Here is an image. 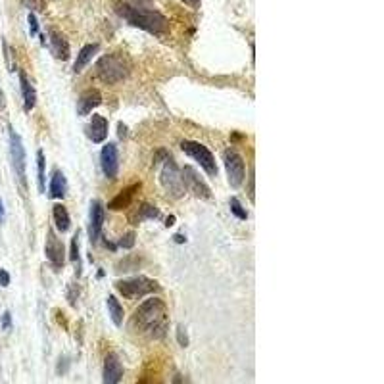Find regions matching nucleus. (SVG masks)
Wrapping results in <instances>:
<instances>
[{
  "label": "nucleus",
  "mask_w": 384,
  "mask_h": 384,
  "mask_svg": "<svg viewBox=\"0 0 384 384\" xmlns=\"http://www.w3.org/2000/svg\"><path fill=\"white\" fill-rule=\"evenodd\" d=\"M223 162H225V169L229 177V185L232 188H240L244 185V177H246V165H244L242 156L234 148H227L223 152Z\"/></svg>",
  "instance_id": "0eeeda50"
},
{
  "label": "nucleus",
  "mask_w": 384,
  "mask_h": 384,
  "mask_svg": "<svg viewBox=\"0 0 384 384\" xmlns=\"http://www.w3.org/2000/svg\"><path fill=\"white\" fill-rule=\"evenodd\" d=\"M181 148H183V152L187 154V156L194 158L198 164L206 169V173H208L209 177L217 175L215 158H213V154H211V150H209L208 146H204V144H200V143H194V141H183V143H181Z\"/></svg>",
  "instance_id": "423d86ee"
},
{
  "label": "nucleus",
  "mask_w": 384,
  "mask_h": 384,
  "mask_svg": "<svg viewBox=\"0 0 384 384\" xmlns=\"http://www.w3.org/2000/svg\"><path fill=\"white\" fill-rule=\"evenodd\" d=\"M164 164H162V173H160V183L164 190L169 194L171 198H183L185 192H187V187H185V181H183V173L179 171L175 160L169 156V152L165 154Z\"/></svg>",
  "instance_id": "7ed1b4c3"
},
{
  "label": "nucleus",
  "mask_w": 384,
  "mask_h": 384,
  "mask_svg": "<svg viewBox=\"0 0 384 384\" xmlns=\"http://www.w3.org/2000/svg\"><path fill=\"white\" fill-rule=\"evenodd\" d=\"M46 258L54 269H62L66 264V248L62 240L54 236V232H48L46 236Z\"/></svg>",
  "instance_id": "9b49d317"
},
{
  "label": "nucleus",
  "mask_w": 384,
  "mask_h": 384,
  "mask_svg": "<svg viewBox=\"0 0 384 384\" xmlns=\"http://www.w3.org/2000/svg\"><path fill=\"white\" fill-rule=\"evenodd\" d=\"M20 85H22V94H23V106H25V111H31L35 108V102H37V90L35 87L29 83V79L25 73H20Z\"/></svg>",
  "instance_id": "dca6fc26"
},
{
  "label": "nucleus",
  "mask_w": 384,
  "mask_h": 384,
  "mask_svg": "<svg viewBox=\"0 0 384 384\" xmlns=\"http://www.w3.org/2000/svg\"><path fill=\"white\" fill-rule=\"evenodd\" d=\"M115 288L121 292V296L129 298H141L146 296L150 292H158L160 290V285L148 279V277H129V279H121L115 283Z\"/></svg>",
  "instance_id": "39448f33"
},
{
  "label": "nucleus",
  "mask_w": 384,
  "mask_h": 384,
  "mask_svg": "<svg viewBox=\"0 0 384 384\" xmlns=\"http://www.w3.org/2000/svg\"><path fill=\"white\" fill-rule=\"evenodd\" d=\"M0 221H4V208H2V202H0Z\"/></svg>",
  "instance_id": "e433bc0d"
},
{
  "label": "nucleus",
  "mask_w": 384,
  "mask_h": 384,
  "mask_svg": "<svg viewBox=\"0 0 384 384\" xmlns=\"http://www.w3.org/2000/svg\"><path fill=\"white\" fill-rule=\"evenodd\" d=\"M102 378L106 384H117L123 378V365L117 353H108L104 359V373Z\"/></svg>",
  "instance_id": "f8f14e48"
},
{
  "label": "nucleus",
  "mask_w": 384,
  "mask_h": 384,
  "mask_svg": "<svg viewBox=\"0 0 384 384\" xmlns=\"http://www.w3.org/2000/svg\"><path fill=\"white\" fill-rule=\"evenodd\" d=\"M106 304H108V311H110V317L111 321H113V325H115V327H121V323H123V307H121V304L117 302V298L110 296Z\"/></svg>",
  "instance_id": "4be33fe9"
},
{
  "label": "nucleus",
  "mask_w": 384,
  "mask_h": 384,
  "mask_svg": "<svg viewBox=\"0 0 384 384\" xmlns=\"http://www.w3.org/2000/svg\"><path fill=\"white\" fill-rule=\"evenodd\" d=\"M29 29H31V35H39V22H37V16L33 12L29 14Z\"/></svg>",
  "instance_id": "cd10ccee"
},
{
  "label": "nucleus",
  "mask_w": 384,
  "mask_h": 384,
  "mask_svg": "<svg viewBox=\"0 0 384 384\" xmlns=\"http://www.w3.org/2000/svg\"><path fill=\"white\" fill-rule=\"evenodd\" d=\"M23 4L29 6L31 10H43L44 8V4L41 2V0H23Z\"/></svg>",
  "instance_id": "c85d7f7f"
},
{
  "label": "nucleus",
  "mask_w": 384,
  "mask_h": 384,
  "mask_svg": "<svg viewBox=\"0 0 384 384\" xmlns=\"http://www.w3.org/2000/svg\"><path fill=\"white\" fill-rule=\"evenodd\" d=\"M44 164H46V160H44V152L43 150H39L37 152V179H39V192H44Z\"/></svg>",
  "instance_id": "5701e85b"
},
{
  "label": "nucleus",
  "mask_w": 384,
  "mask_h": 384,
  "mask_svg": "<svg viewBox=\"0 0 384 384\" xmlns=\"http://www.w3.org/2000/svg\"><path fill=\"white\" fill-rule=\"evenodd\" d=\"M4 110V96H2V90H0V111Z\"/></svg>",
  "instance_id": "c9c22d12"
},
{
  "label": "nucleus",
  "mask_w": 384,
  "mask_h": 384,
  "mask_svg": "<svg viewBox=\"0 0 384 384\" xmlns=\"http://www.w3.org/2000/svg\"><path fill=\"white\" fill-rule=\"evenodd\" d=\"M185 4H188V6H192V8H198L200 6V0H183Z\"/></svg>",
  "instance_id": "72a5a7b5"
},
{
  "label": "nucleus",
  "mask_w": 384,
  "mask_h": 384,
  "mask_svg": "<svg viewBox=\"0 0 384 384\" xmlns=\"http://www.w3.org/2000/svg\"><path fill=\"white\" fill-rule=\"evenodd\" d=\"M115 10L125 22H129L139 29H144V31H148L152 35L169 33V22L160 12L144 8V6H137V4H131V2H121V4H117Z\"/></svg>",
  "instance_id": "f03ea898"
},
{
  "label": "nucleus",
  "mask_w": 384,
  "mask_h": 384,
  "mask_svg": "<svg viewBox=\"0 0 384 384\" xmlns=\"http://www.w3.org/2000/svg\"><path fill=\"white\" fill-rule=\"evenodd\" d=\"M69 250H71V264L75 265L77 273L81 271V260H79V234H75L73 238H71V246H69Z\"/></svg>",
  "instance_id": "b1692460"
},
{
  "label": "nucleus",
  "mask_w": 384,
  "mask_h": 384,
  "mask_svg": "<svg viewBox=\"0 0 384 384\" xmlns=\"http://www.w3.org/2000/svg\"><path fill=\"white\" fill-rule=\"evenodd\" d=\"M230 211H232L238 219H242V221L248 219V213H246V209L242 208V204L238 202V198H230Z\"/></svg>",
  "instance_id": "a878e982"
},
{
  "label": "nucleus",
  "mask_w": 384,
  "mask_h": 384,
  "mask_svg": "<svg viewBox=\"0 0 384 384\" xmlns=\"http://www.w3.org/2000/svg\"><path fill=\"white\" fill-rule=\"evenodd\" d=\"M133 244H135V232H127L119 240L121 248H133Z\"/></svg>",
  "instance_id": "bb28decb"
},
{
  "label": "nucleus",
  "mask_w": 384,
  "mask_h": 384,
  "mask_svg": "<svg viewBox=\"0 0 384 384\" xmlns=\"http://www.w3.org/2000/svg\"><path fill=\"white\" fill-rule=\"evenodd\" d=\"M87 135L88 139L92 141V143H104L106 141V137H108V121L106 117H102V115H92V119L88 123L87 127Z\"/></svg>",
  "instance_id": "4468645a"
},
{
  "label": "nucleus",
  "mask_w": 384,
  "mask_h": 384,
  "mask_svg": "<svg viewBox=\"0 0 384 384\" xmlns=\"http://www.w3.org/2000/svg\"><path fill=\"white\" fill-rule=\"evenodd\" d=\"M175 242H181V244H183V242H185V236H183V234H175Z\"/></svg>",
  "instance_id": "f704fd0d"
},
{
  "label": "nucleus",
  "mask_w": 384,
  "mask_h": 384,
  "mask_svg": "<svg viewBox=\"0 0 384 384\" xmlns=\"http://www.w3.org/2000/svg\"><path fill=\"white\" fill-rule=\"evenodd\" d=\"M183 181H185V187L190 188L192 194L198 196L200 200H213V194H211L209 187L206 185V181L202 179V175L198 173L194 167L187 165L183 169Z\"/></svg>",
  "instance_id": "1a4fd4ad"
},
{
  "label": "nucleus",
  "mask_w": 384,
  "mask_h": 384,
  "mask_svg": "<svg viewBox=\"0 0 384 384\" xmlns=\"http://www.w3.org/2000/svg\"><path fill=\"white\" fill-rule=\"evenodd\" d=\"M66 190H67V183H66V177L60 169H56L52 173V179H50V196L52 198H64L66 196Z\"/></svg>",
  "instance_id": "6ab92c4d"
},
{
  "label": "nucleus",
  "mask_w": 384,
  "mask_h": 384,
  "mask_svg": "<svg viewBox=\"0 0 384 384\" xmlns=\"http://www.w3.org/2000/svg\"><path fill=\"white\" fill-rule=\"evenodd\" d=\"M2 327H4V329H10L12 327V315L8 313V311L2 315Z\"/></svg>",
  "instance_id": "7c9ffc66"
},
{
  "label": "nucleus",
  "mask_w": 384,
  "mask_h": 384,
  "mask_svg": "<svg viewBox=\"0 0 384 384\" xmlns=\"http://www.w3.org/2000/svg\"><path fill=\"white\" fill-rule=\"evenodd\" d=\"M135 327L150 334L152 338H162L167 330V315H165V304L160 298H148L144 304L139 306V309L133 315Z\"/></svg>",
  "instance_id": "f257e3e1"
},
{
  "label": "nucleus",
  "mask_w": 384,
  "mask_h": 384,
  "mask_svg": "<svg viewBox=\"0 0 384 384\" xmlns=\"http://www.w3.org/2000/svg\"><path fill=\"white\" fill-rule=\"evenodd\" d=\"M98 50H100L98 44H87L85 48H81V52H79V56H77V60H75V66H73V71H75V73H81V71L85 69V66L90 62V58L96 54Z\"/></svg>",
  "instance_id": "412c9836"
},
{
  "label": "nucleus",
  "mask_w": 384,
  "mask_h": 384,
  "mask_svg": "<svg viewBox=\"0 0 384 384\" xmlns=\"http://www.w3.org/2000/svg\"><path fill=\"white\" fill-rule=\"evenodd\" d=\"M10 158L16 175L20 179V183L25 187L27 185V181H25V148H23L20 135L16 131H12V129H10Z\"/></svg>",
  "instance_id": "6e6552de"
},
{
  "label": "nucleus",
  "mask_w": 384,
  "mask_h": 384,
  "mask_svg": "<svg viewBox=\"0 0 384 384\" xmlns=\"http://www.w3.org/2000/svg\"><path fill=\"white\" fill-rule=\"evenodd\" d=\"M50 44H52V54H54L58 60L66 62L67 58H69V44H67L66 39L58 33V31H50Z\"/></svg>",
  "instance_id": "f3484780"
},
{
  "label": "nucleus",
  "mask_w": 384,
  "mask_h": 384,
  "mask_svg": "<svg viewBox=\"0 0 384 384\" xmlns=\"http://www.w3.org/2000/svg\"><path fill=\"white\" fill-rule=\"evenodd\" d=\"M96 73L104 83L115 85V83H121L129 77V67L117 56L106 54L96 62Z\"/></svg>",
  "instance_id": "20e7f679"
},
{
  "label": "nucleus",
  "mask_w": 384,
  "mask_h": 384,
  "mask_svg": "<svg viewBox=\"0 0 384 384\" xmlns=\"http://www.w3.org/2000/svg\"><path fill=\"white\" fill-rule=\"evenodd\" d=\"M100 102H102L100 90H96V88H88V90H85V92L81 94L79 102H77V111H79V115H87V113H90V111L98 106Z\"/></svg>",
  "instance_id": "2eb2a0df"
},
{
  "label": "nucleus",
  "mask_w": 384,
  "mask_h": 384,
  "mask_svg": "<svg viewBox=\"0 0 384 384\" xmlns=\"http://www.w3.org/2000/svg\"><path fill=\"white\" fill-rule=\"evenodd\" d=\"M179 342H181V346H187L188 344L187 334H185V329H183V327H179Z\"/></svg>",
  "instance_id": "2f4dec72"
},
{
  "label": "nucleus",
  "mask_w": 384,
  "mask_h": 384,
  "mask_svg": "<svg viewBox=\"0 0 384 384\" xmlns=\"http://www.w3.org/2000/svg\"><path fill=\"white\" fill-rule=\"evenodd\" d=\"M52 217H54L56 229L60 230V232H67V230H69L71 219H69V213H67V209L64 208L62 204H54V208H52Z\"/></svg>",
  "instance_id": "aec40b11"
},
{
  "label": "nucleus",
  "mask_w": 384,
  "mask_h": 384,
  "mask_svg": "<svg viewBox=\"0 0 384 384\" xmlns=\"http://www.w3.org/2000/svg\"><path fill=\"white\" fill-rule=\"evenodd\" d=\"M8 285H10V275H8V271L0 269V286H8Z\"/></svg>",
  "instance_id": "c756f323"
},
{
  "label": "nucleus",
  "mask_w": 384,
  "mask_h": 384,
  "mask_svg": "<svg viewBox=\"0 0 384 384\" xmlns=\"http://www.w3.org/2000/svg\"><path fill=\"white\" fill-rule=\"evenodd\" d=\"M100 165L102 171L108 179H115L117 169H119V154H117V146L115 144H106L100 152Z\"/></svg>",
  "instance_id": "9d476101"
},
{
  "label": "nucleus",
  "mask_w": 384,
  "mask_h": 384,
  "mask_svg": "<svg viewBox=\"0 0 384 384\" xmlns=\"http://www.w3.org/2000/svg\"><path fill=\"white\" fill-rule=\"evenodd\" d=\"M102 225H104V208L98 200L90 204V223H88V236L90 242L96 244L102 236Z\"/></svg>",
  "instance_id": "ddd939ff"
},
{
  "label": "nucleus",
  "mask_w": 384,
  "mask_h": 384,
  "mask_svg": "<svg viewBox=\"0 0 384 384\" xmlns=\"http://www.w3.org/2000/svg\"><path fill=\"white\" fill-rule=\"evenodd\" d=\"M158 217H160V211L152 204H143V208L139 211V219H158Z\"/></svg>",
  "instance_id": "393cba45"
},
{
  "label": "nucleus",
  "mask_w": 384,
  "mask_h": 384,
  "mask_svg": "<svg viewBox=\"0 0 384 384\" xmlns=\"http://www.w3.org/2000/svg\"><path fill=\"white\" fill-rule=\"evenodd\" d=\"M139 188H141V183H137V185H133V187H127L125 190H121L119 194L110 202V209H123V208H127V206H131L133 196H135V192H137Z\"/></svg>",
  "instance_id": "a211bd4d"
},
{
  "label": "nucleus",
  "mask_w": 384,
  "mask_h": 384,
  "mask_svg": "<svg viewBox=\"0 0 384 384\" xmlns=\"http://www.w3.org/2000/svg\"><path fill=\"white\" fill-rule=\"evenodd\" d=\"M77 285H71L69 288H67V292H71V304H75V296H77Z\"/></svg>",
  "instance_id": "473e14b6"
}]
</instances>
